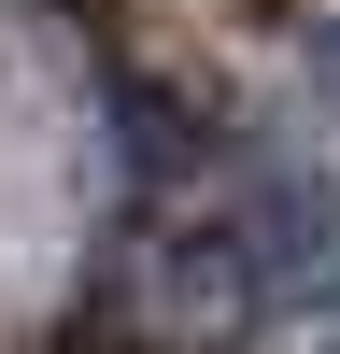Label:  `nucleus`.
<instances>
[{
	"label": "nucleus",
	"instance_id": "obj_1",
	"mask_svg": "<svg viewBox=\"0 0 340 354\" xmlns=\"http://www.w3.org/2000/svg\"><path fill=\"white\" fill-rule=\"evenodd\" d=\"M312 113H326V142H340V28L312 43Z\"/></svg>",
	"mask_w": 340,
	"mask_h": 354
}]
</instances>
